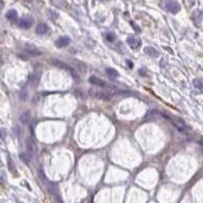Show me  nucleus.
Segmentation results:
<instances>
[{"mask_svg": "<svg viewBox=\"0 0 203 203\" xmlns=\"http://www.w3.org/2000/svg\"><path fill=\"white\" fill-rule=\"evenodd\" d=\"M121 94V91L118 90L114 87H109V88H103V89H90L89 90V95L92 98L95 99H100V100H110L111 98L116 97V95Z\"/></svg>", "mask_w": 203, "mask_h": 203, "instance_id": "nucleus-1", "label": "nucleus"}, {"mask_svg": "<svg viewBox=\"0 0 203 203\" xmlns=\"http://www.w3.org/2000/svg\"><path fill=\"white\" fill-rule=\"evenodd\" d=\"M36 153H37V147H36V144L33 142L32 139H29L27 142V158L29 160L33 159L36 156Z\"/></svg>", "mask_w": 203, "mask_h": 203, "instance_id": "nucleus-2", "label": "nucleus"}, {"mask_svg": "<svg viewBox=\"0 0 203 203\" xmlns=\"http://www.w3.org/2000/svg\"><path fill=\"white\" fill-rule=\"evenodd\" d=\"M164 8L171 13H178L181 10V5L175 0H166L164 4Z\"/></svg>", "mask_w": 203, "mask_h": 203, "instance_id": "nucleus-3", "label": "nucleus"}, {"mask_svg": "<svg viewBox=\"0 0 203 203\" xmlns=\"http://www.w3.org/2000/svg\"><path fill=\"white\" fill-rule=\"evenodd\" d=\"M51 64H52L54 65V66L58 67V69H64V71L69 72V73L73 74L74 77H76V73L74 72V69H72V67L69 66V64H66L65 62L61 61V60L56 59V58H52V59H51Z\"/></svg>", "mask_w": 203, "mask_h": 203, "instance_id": "nucleus-4", "label": "nucleus"}, {"mask_svg": "<svg viewBox=\"0 0 203 203\" xmlns=\"http://www.w3.org/2000/svg\"><path fill=\"white\" fill-rule=\"evenodd\" d=\"M34 19L32 17H24L21 19V21L19 22L20 28L22 29H30L31 27L34 25Z\"/></svg>", "mask_w": 203, "mask_h": 203, "instance_id": "nucleus-5", "label": "nucleus"}, {"mask_svg": "<svg viewBox=\"0 0 203 203\" xmlns=\"http://www.w3.org/2000/svg\"><path fill=\"white\" fill-rule=\"evenodd\" d=\"M127 42H128V44L130 45V47L132 49H138L139 47L141 46V44H142L141 40H140L138 37H136V36H133V35L129 36V37L127 38Z\"/></svg>", "mask_w": 203, "mask_h": 203, "instance_id": "nucleus-6", "label": "nucleus"}, {"mask_svg": "<svg viewBox=\"0 0 203 203\" xmlns=\"http://www.w3.org/2000/svg\"><path fill=\"white\" fill-rule=\"evenodd\" d=\"M89 82L91 83V84L97 86V87H102V88H109V87H111V86L108 85L107 83L105 82V81L101 80V79L97 78V77H95V76L90 77Z\"/></svg>", "mask_w": 203, "mask_h": 203, "instance_id": "nucleus-7", "label": "nucleus"}, {"mask_svg": "<svg viewBox=\"0 0 203 203\" xmlns=\"http://www.w3.org/2000/svg\"><path fill=\"white\" fill-rule=\"evenodd\" d=\"M69 43H71V38L67 37V36H62V37L58 38L55 41V46L58 47V48H64V47H66L67 45H69Z\"/></svg>", "mask_w": 203, "mask_h": 203, "instance_id": "nucleus-8", "label": "nucleus"}, {"mask_svg": "<svg viewBox=\"0 0 203 203\" xmlns=\"http://www.w3.org/2000/svg\"><path fill=\"white\" fill-rule=\"evenodd\" d=\"M144 52L147 54V55H149V56H151V57H153V58L158 57V56H159L158 50H156L155 48H153V47H150V46L145 47V48H144Z\"/></svg>", "mask_w": 203, "mask_h": 203, "instance_id": "nucleus-9", "label": "nucleus"}, {"mask_svg": "<svg viewBox=\"0 0 203 203\" xmlns=\"http://www.w3.org/2000/svg\"><path fill=\"white\" fill-rule=\"evenodd\" d=\"M7 163H8V168H9V170L12 173V175H14V177H17V168H15V164L13 160L11 159L10 156H7Z\"/></svg>", "mask_w": 203, "mask_h": 203, "instance_id": "nucleus-10", "label": "nucleus"}, {"mask_svg": "<svg viewBox=\"0 0 203 203\" xmlns=\"http://www.w3.org/2000/svg\"><path fill=\"white\" fill-rule=\"evenodd\" d=\"M47 31H48V26L46 24H44V22L39 24L37 26V29H36V32L39 35H44V34L47 33Z\"/></svg>", "mask_w": 203, "mask_h": 203, "instance_id": "nucleus-11", "label": "nucleus"}, {"mask_svg": "<svg viewBox=\"0 0 203 203\" xmlns=\"http://www.w3.org/2000/svg\"><path fill=\"white\" fill-rule=\"evenodd\" d=\"M30 119H31V113H30V111L24 112V113H22V116H20V121H21V123L24 124V125H28L29 121H30Z\"/></svg>", "mask_w": 203, "mask_h": 203, "instance_id": "nucleus-12", "label": "nucleus"}, {"mask_svg": "<svg viewBox=\"0 0 203 203\" xmlns=\"http://www.w3.org/2000/svg\"><path fill=\"white\" fill-rule=\"evenodd\" d=\"M105 72H106V75L109 77L110 79H118L119 76L118 71H116V69H112V67H107Z\"/></svg>", "mask_w": 203, "mask_h": 203, "instance_id": "nucleus-13", "label": "nucleus"}, {"mask_svg": "<svg viewBox=\"0 0 203 203\" xmlns=\"http://www.w3.org/2000/svg\"><path fill=\"white\" fill-rule=\"evenodd\" d=\"M6 17H7V20H9L11 22H14L17 21V12L15 9H10L8 10L7 12H6Z\"/></svg>", "mask_w": 203, "mask_h": 203, "instance_id": "nucleus-14", "label": "nucleus"}, {"mask_svg": "<svg viewBox=\"0 0 203 203\" xmlns=\"http://www.w3.org/2000/svg\"><path fill=\"white\" fill-rule=\"evenodd\" d=\"M40 78H41V73H35V74H33V75L31 76V82H32V85L36 87V86L39 84Z\"/></svg>", "mask_w": 203, "mask_h": 203, "instance_id": "nucleus-15", "label": "nucleus"}, {"mask_svg": "<svg viewBox=\"0 0 203 203\" xmlns=\"http://www.w3.org/2000/svg\"><path fill=\"white\" fill-rule=\"evenodd\" d=\"M27 53H28V55H30V56H39V55H41L42 52L40 50H38V49H27Z\"/></svg>", "mask_w": 203, "mask_h": 203, "instance_id": "nucleus-16", "label": "nucleus"}, {"mask_svg": "<svg viewBox=\"0 0 203 203\" xmlns=\"http://www.w3.org/2000/svg\"><path fill=\"white\" fill-rule=\"evenodd\" d=\"M193 85H194V87L197 88V89H199V90L203 89V84H202V82L199 80V79H194V80H193Z\"/></svg>", "mask_w": 203, "mask_h": 203, "instance_id": "nucleus-17", "label": "nucleus"}, {"mask_svg": "<svg viewBox=\"0 0 203 203\" xmlns=\"http://www.w3.org/2000/svg\"><path fill=\"white\" fill-rule=\"evenodd\" d=\"M105 38H106V40L108 42H113L114 40L116 39V35L114 33H107L106 35H105Z\"/></svg>", "mask_w": 203, "mask_h": 203, "instance_id": "nucleus-18", "label": "nucleus"}, {"mask_svg": "<svg viewBox=\"0 0 203 203\" xmlns=\"http://www.w3.org/2000/svg\"><path fill=\"white\" fill-rule=\"evenodd\" d=\"M6 137V131L5 129H0V139H5Z\"/></svg>", "mask_w": 203, "mask_h": 203, "instance_id": "nucleus-19", "label": "nucleus"}, {"mask_svg": "<svg viewBox=\"0 0 203 203\" xmlns=\"http://www.w3.org/2000/svg\"><path fill=\"white\" fill-rule=\"evenodd\" d=\"M131 25H132V26H133V28H134L135 30H137V32H138V33H140V32H141V30H140V29H139V27L137 26V25H135V24H134V22H131Z\"/></svg>", "mask_w": 203, "mask_h": 203, "instance_id": "nucleus-20", "label": "nucleus"}, {"mask_svg": "<svg viewBox=\"0 0 203 203\" xmlns=\"http://www.w3.org/2000/svg\"><path fill=\"white\" fill-rule=\"evenodd\" d=\"M3 6H4V3H3V1H2V0H0V12H1L2 8H3Z\"/></svg>", "mask_w": 203, "mask_h": 203, "instance_id": "nucleus-21", "label": "nucleus"}, {"mask_svg": "<svg viewBox=\"0 0 203 203\" xmlns=\"http://www.w3.org/2000/svg\"><path fill=\"white\" fill-rule=\"evenodd\" d=\"M100 1H107V0H100Z\"/></svg>", "mask_w": 203, "mask_h": 203, "instance_id": "nucleus-22", "label": "nucleus"}]
</instances>
